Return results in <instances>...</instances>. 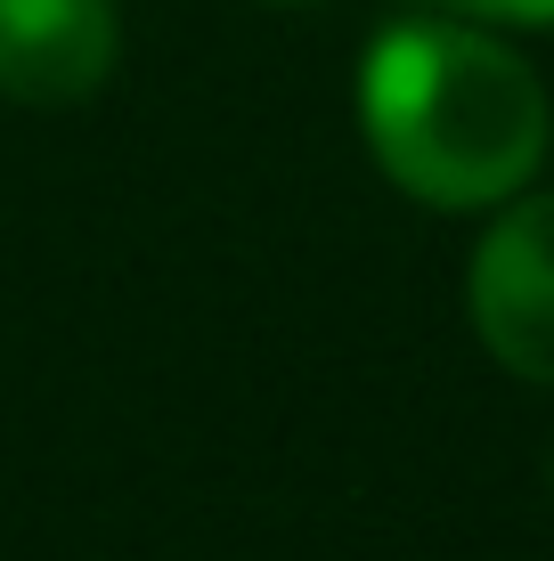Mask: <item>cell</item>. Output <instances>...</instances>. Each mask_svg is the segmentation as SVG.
<instances>
[{"label":"cell","instance_id":"6da1fadb","mask_svg":"<svg viewBox=\"0 0 554 561\" xmlns=\"http://www.w3.org/2000/svg\"><path fill=\"white\" fill-rule=\"evenodd\" d=\"M546 90L473 16L384 25L359 66V130L399 196L432 211H489L546 163Z\"/></svg>","mask_w":554,"mask_h":561},{"label":"cell","instance_id":"7a4b0ae2","mask_svg":"<svg viewBox=\"0 0 554 561\" xmlns=\"http://www.w3.org/2000/svg\"><path fill=\"white\" fill-rule=\"evenodd\" d=\"M465 309L482 351L522 382L554 391V187L546 196H506L489 237L473 244Z\"/></svg>","mask_w":554,"mask_h":561},{"label":"cell","instance_id":"3957f363","mask_svg":"<svg viewBox=\"0 0 554 561\" xmlns=\"http://www.w3.org/2000/svg\"><path fill=\"white\" fill-rule=\"evenodd\" d=\"M123 66L114 0H0V99L82 106Z\"/></svg>","mask_w":554,"mask_h":561},{"label":"cell","instance_id":"277c9868","mask_svg":"<svg viewBox=\"0 0 554 561\" xmlns=\"http://www.w3.org/2000/svg\"><path fill=\"white\" fill-rule=\"evenodd\" d=\"M425 9L473 16V25H554V0H425Z\"/></svg>","mask_w":554,"mask_h":561},{"label":"cell","instance_id":"5b68a950","mask_svg":"<svg viewBox=\"0 0 554 561\" xmlns=\"http://www.w3.org/2000/svg\"><path fill=\"white\" fill-rule=\"evenodd\" d=\"M270 9H310V0H270Z\"/></svg>","mask_w":554,"mask_h":561}]
</instances>
